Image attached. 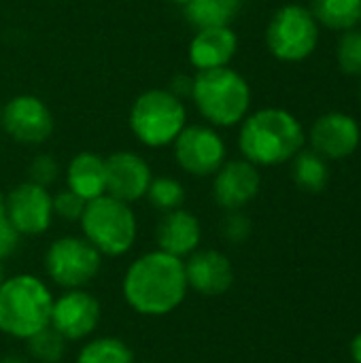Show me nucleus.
<instances>
[{"instance_id":"obj_1","label":"nucleus","mask_w":361,"mask_h":363,"mask_svg":"<svg viewBox=\"0 0 361 363\" xmlns=\"http://www.w3.org/2000/svg\"><path fill=\"white\" fill-rule=\"evenodd\" d=\"M185 262L160 249L136 257L121 281L126 304L143 317H166L187 298Z\"/></svg>"},{"instance_id":"obj_2","label":"nucleus","mask_w":361,"mask_h":363,"mask_svg":"<svg viewBox=\"0 0 361 363\" xmlns=\"http://www.w3.org/2000/svg\"><path fill=\"white\" fill-rule=\"evenodd\" d=\"M304 147V130L283 108H262L243 119L238 149L255 166H279Z\"/></svg>"},{"instance_id":"obj_3","label":"nucleus","mask_w":361,"mask_h":363,"mask_svg":"<svg viewBox=\"0 0 361 363\" xmlns=\"http://www.w3.org/2000/svg\"><path fill=\"white\" fill-rule=\"evenodd\" d=\"M53 294L36 274H15L0 285V334L28 340L51 323Z\"/></svg>"},{"instance_id":"obj_4","label":"nucleus","mask_w":361,"mask_h":363,"mask_svg":"<svg viewBox=\"0 0 361 363\" xmlns=\"http://www.w3.org/2000/svg\"><path fill=\"white\" fill-rule=\"evenodd\" d=\"M191 100L198 113L217 128L240 123L251 106L247 79L230 66L198 70L191 79Z\"/></svg>"},{"instance_id":"obj_5","label":"nucleus","mask_w":361,"mask_h":363,"mask_svg":"<svg viewBox=\"0 0 361 363\" xmlns=\"http://www.w3.org/2000/svg\"><path fill=\"white\" fill-rule=\"evenodd\" d=\"M79 225L83 236L102 253V257H121L130 253L138 236V221L132 206L109 194L87 202Z\"/></svg>"},{"instance_id":"obj_6","label":"nucleus","mask_w":361,"mask_h":363,"mask_svg":"<svg viewBox=\"0 0 361 363\" xmlns=\"http://www.w3.org/2000/svg\"><path fill=\"white\" fill-rule=\"evenodd\" d=\"M128 121L138 143L162 149L172 145L187 125V108L170 89H149L134 100Z\"/></svg>"},{"instance_id":"obj_7","label":"nucleus","mask_w":361,"mask_h":363,"mask_svg":"<svg viewBox=\"0 0 361 363\" xmlns=\"http://www.w3.org/2000/svg\"><path fill=\"white\" fill-rule=\"evenodd\" d=\"M43 266L53 285L85 289L102 270V253L85 236H60L47 247Z\"/></svg>"},{"instance_id":"obj_8","label":"nucleus","mask_w":361,"mask_h":363,"mask_svg":"<svg viewBox=\"0 0 361 363\" xmlns=\"http://www.w3.org/2000/svg\"><path fill=\"white\" fill-rule=\"evenodd\" d=\"M268 51L281 62H302L319 45V23L306 6H281L266 28Z\"/></svg>"},{"instance_id":"obj_9","label":"nucleus","mask_w":361,"mask_h":363,"mask_svg":"<svg viewBox=\"0 0 361 363\" xmlns=\"http://www.w3.org/2000/svg\"><path fill=\"white\" fill-rule=\"evenodd\" d=\"M177 164L191 177H213L226 162L228 149L223 138L211 125H185L177 136Z\"/></svg>"},{"instance_id":"obj_10","label":"nucleus","mask_w":361,"mask_h":363,"mask_svg":"<svg viewBox=\"0 0 361 363\" xmlns=\"http://www.w3.org/2000/svg\"><path fill=\"white\" fill-rule=\"evenodd\" d=\"M100 321V300L87 289H64L62 296L53 298L49 325L60 332L68 342L87 340L89 336H94Z\"/></svg>"},{"instance_id":"obj_11","label":"nucleus","mask_w":361,"mask_h":363,"mask_svg":"<svg viewBox=\"0 0 361 363\" xmlns=\"http://www.w3.org/2000/svg\"><path fill=\"white\" fill-rule=\"evenodd\" d=\"M6 219L21 236H40L53 221V196L32 181L19 183L6 196Z\"/></svg>"},{"instance_id":"obj_12","label":"nucleus","mask_w":361,"mask_h":363,"mask_svg":"<svg viewBox=\"0 0 361 363\" xmlns=\"http://www.w3.org/2000/svg\"><path fill=\"white\" fill-rule=\"evenodd\" d=\"M53 125V113L40 98L32 94L13 96L2 108L4 132L21 145L45 143L51 136Z\"/></svg>"},{"instance_id":"obj_13","label":"nucleus","mask_w":361,"mask_h":363,"mask_svg":"<svg viewBox=\"0 0 361 363\" xmlns=\"http://www.w3.org/2000/svg\"><path fill=\"white\" fill-rule=\"evenodd\" d=\"M213 198L223 211H243L255 200L262 187V177L255 164L247 160L223 162V166L213 174Z\"/></svg>"},{"instance_id":"obj_14","label":"nucleus","mask_w":361,"mask_h":363,"mask_svg":"<svg viewBox=\"0 0 361 363\" xmlns=\"http://www.w3.org/2000/svg\"><path fill=\"white\" fill-rule=\"evenodd\" d=\"M313 151H317L326 160H345L353 155L360 147V123L347 113H326L321 115L309 134Z\"/></svg>"},{"instance_id":"obj_15","label":"nucleus","mask_w":361,"mask_h":363,"mask_svg":"<svg viewBox=\"0 0 361 363\" xmlns=\"http://www.w3.org/2000/svg\"><path fill=\"white\" fill-rule=\"evenodd\" d=\"M149 164L134 151H117L106 157V194L121 202H138L151 185Z\"/></svg>"},{"instance_id":"obj_16","label":"nucleus","mask_w":361,"mask_h":363,"mask_svg":"<svg viewBox=\"0 0 361 363\" xmlns=\"http://www.w3.org/2000/svg\"><path fill=\"white\" fill-rule=\"evenodd\" d=\"M183 262L189 289L204 298L223 296L234 283L232 262L217 249H198Z\"/></svg>"},{"instance_id":"obj_17","label":"nucleus","mask_w":361,"mask_h":363,"mask_svg":"<svg viewBox=\"0 0 361 363\" xmlns=\"http://www.w3.org/2000/svg\"><path fill=\"white\" fill-rule=\"evenodd\" d=\"M200 242L202 225L194 213L185 208H174L160 217L155 225V245L160 251L185 259L194 251H198Z\"/></svg>"},{"instance_id":"obj_18","label":"nucleus","mask_w":361,"mask_h":363,"mask_svg":"<svg viewBox=\"0 0 361 363\" xmlns=\"http://www.w3.org/2000/svg\"><path fill=\"white\" fill-rule=\"evenodd\" d=\"M238 49V36L230 26L202 28L189 43V62L196 70L221 68L232 62Z\"/></svg>"},{"instance_id":"obj_19","label":"nucleus","mask_w":361,"mask_h":363,"mask_svg":"<svg viewBox=\"0 0 361 363\" xmlns=\"http://www.w3.org/2000/svg\"><path fill=\"white\" fill-rule=\"evenodd\" d=\"M66 185L85 202L106 194V160L94 151L77 153L66 168Z\"/></svg>"},{"instance_id":"obj_20","label":"nucleus","mask_w":361,"mask_h":363,"mask_svg":"<svg viewBox=\"0 0 361 363\" xmlns=\"http://www.w3.org/2000/svg\"><path fill=\"white\" fill-rule=\"evenodd\" d=\"M313 17L330 30H351L360 23L361 0H311Z\"/></svg>"},{"instance_id":"obj_21","label":"nucleus","mask_w":361,"mask_h":363,"mask_svg":"<svg viewBox=\"0 0 361 363\" xmlns=\"http://www.w3.org/2000/svg\"><path fill=\"white\" fill-rule=\"evenodd\" d=\"M291 166V177L296 185L304 191L319 194L328 187L330 183V168L326 164V157H321L317 151H298L294 157Z\"/></svg>"},{"instance_id":"obj_22","label":"nucleus","mask_w":361,"mask_h":363,"mask_svg":"<svg viewBox=\"0 0 361 363\" xmlns=\"http://www.w3.org/2000/svg\"><path fill=\"white\" fill-rule=\"evenodd\" d=\"M74 363H136V357L132 347L121 338L98 336L79 349Z\"/></svg>"},{"instance_id":"obj_23","label":"nucleus","mask_w":361,"mask_h":363,"mask_svg":"<svg viewBox=\"0 0 361 363\" xmlns=\"http://www.w3.org/2000/svg\"><path fill=\"white\" fill-rule=\"evenodd\" d=\"M183 11H185V19L198 30H202V28L230 26V21L238 11V4L230 0H189L187 4H183Z\"/></svg>"},{"instance_id":"obj_24","label":"nucleus","mask_w":361,"mask_h":363,"mask_svg":"<svg viewBox=\"0 0 361 363\" xmlns=\"http://www.w3.org/2000/svg\"><path fill=\"white\" fill-rule=\"evenodd\" d=\"M66 345L68 340L51 325H47L45 330L36 332L26 340L28 355L36 363H60L66 355Z\"/></svg>"},{"instance_id":"obj_25","label":"nucleus","mask_w":361,"mask_h":363,"mask_svg":"<svg viewBox=\"0 0 361 363\" xmlns=\"http://www.w3.org/2000/svg\"><path fill=\"white\" fill-rule=\"evenodd\" d=\"M145 198L149 200V204L153 208H157L162 213H168V211H174V208H183L185 187H183L181 181H177L172 177H153Z\"/></svg>"},{"instance_id":"obj_26","label":"nucleus","mask_w":361,"mask_h":363,"mask_svg":"<svg viewBox=\"0 0 361 363\" xmlns=\"http://www.w3.org/2000/svg\"><path fill=\"white\" fill-rule=\"evenodd\" d=\"M336 60L345 74H361V30H345V34L338 40Z\"/></svg>"},{"instance_id":"obj_27","label":"nucleus","mask_w":361,"mask_h":363,"mask_svg":"<svg viewBox=\"0 0 361 363\" xmlns=\"http://www.w3.org/2000/svg\"><path fill=\"white\" fill-rule=\"evenodd\" d=\"M85 206H87V202L81 196H77L74 191H70L68 187L53 196V215L64 221H79Z\"/></svg>"},{"instance_id":"obj_28","label":"nucleus","mask_w":361,"mask_h":363,"mask_svg":"<svg viewBox=\"0 0 361 363\" xmlns=\"http://www.w3.org/2000/svg\"><path fill=\"white\" fill-rule=\"evenodd\" d=\"M251 219L240 211H228V215L221 221V236L232 245L245 242L251 236Z\"/></svg>"},{"instance_id":"obj_29","label":"nucleus","mask_w":361,"mask_h":363,"mask_svg":"<svg viewBox=\"0 0 361 363\" xmlns=\"http://www.w3.org/2000/svg\"><path fill=\"white\" fill-rule=\"evenodd\" d=\"M60 177V164L51 157V155H36L30 166H28V181L47 187L53 185Z\"/></svg>"},{"instance_id":"obj_30","label":"nucleus","mask_w":361,"mask_h":363,"mask_svg":"<svg viewBox=\"0 0 361 363\" xmlns=\"http://www.w3.org/2000/svg\"><path fill=\"white\" fill-rule=\"evenodd\" d=\"M21 245V234L11 225V221L4 217L0 221V262L13 257Z\"/></svg>"},{"instance_id":"obj_31","label":"nucleus","mask_w":361,"mask_h":363,"mask_svg":"<svg viewBox=\"0 0 361 363\" xmlns=\"http://www.w3.org/2000/svg\"><path fill=\"white\" fill-rule=\"evenodd\" d=\"M170 91H172L174 96H179V98L189 96V94H191V79L185 77V74L174 77V79H172V85H170Z\"/></svg>"},{"instance_id":"obj_32","label":"nucleus","mask_w":361,"mask_h":363,"mask_svg":"<svg viewBox=\"0 0 361 363\" xmlns=\"http://www.w3.org/2000/svg\"><path fill=\"white\" fill-rule=\"evenodd\" d=\"M351 355H353L355 363H361V334H357L351 342Z\"/></svg>"},{"instance_id":"obj_33","label":"nucleus","mask_w":361,"mask_h":363,"mask_svg":"<svg viewBox=\"0 0 361 363\" xmlns=\"http://www.w3.org/2000/svg\"><path fill=\"white\" fill-rule=\"evenodd\" d=\"M0 363H30V359H26L23 355H4V357H0Z\"/></svg>"},{"instance_id":"obj_34","label":"nucleus","mask_w":361,"mask_h":363,"mask_svg":"<svg viewBox=\"0 0 361 363\" xmlns=\"http://www.w3.org/2000/svg\"><path fill=\"white\" fill-rule=\"evenodd\" d=\"M6 217V200H4V196L0 194V221Z\"/></svg>"},{"instance_id":"obj_35","label":"nucleus","mask_w":361,"mask_h":363,"mask_svg":"<svg viewBox=\"0 0 361 363\" xmlns=\"http://www.w3.org/2000/svg\"><path fill=\"white\" fill-rule=\"evenodd\" d=\"M4 279H6V274H4V266H2V262H0V285H2Z\"/></svg>"},{"instance_id":"obj_36","label":"nucleus","mask_w":361,"mask_h":363,"mask_svg":"<svg viewBox=\"0 0 361 363\" xmlns=\"http://www.w3.org/2000/svg\"><path fill=\"white\" fill-rule=\"evenodd\" d=\"M168 2H174V4H181V6H183V4H187L189 0H168Z\"/></svg>"},{"instance_id":"obj_37","label":"nucleus","mask_w":361,"mask_h":363,"mask_svg":"<svg viewBox=\"0 0 361 363\" xmlns=\"http://www.w3.org/2000/svg\"><path fill=\"white\" fill-rule=\"evenodd\" d=\"M230 2H236V4H240V0H230Z\"/></svg>"},{"instance_id":"obj_38","label":"nucleus","mask_w":361,"mask_h":363,"mask_svg":"<svg viewBox=\"0 0 361 363\" xmlns=\"http://www.w3.org/2000/svg\"><path fill=\"white\" fill-rule=\"evenodd\" d=\"M360 26H361V17H360Z\"/></svg>"},{"instance_id":"obj_39","label":"nucleus","mask_w":361,"mask_h":363,"mask_svg":"<svg viewBox=\"0 0 361 363\" xmlns=\"http://www.w3.org/2000/svg\"><path fill=\"white\" fill-rule=\"evenodd\" d=\"M360 94H361V89H360Z\"/></svg>"}]
</instances>
